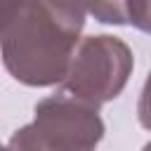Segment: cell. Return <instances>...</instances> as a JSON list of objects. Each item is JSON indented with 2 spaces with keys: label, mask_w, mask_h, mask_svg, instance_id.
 Returning <instances> with one entry per match:
<instances>
[{
  "label": "cell",
  "mask_w": 151,
  "mask_h": 151,
  "mask_svg": "<svg viewBox=\"0 0 151 151\" xmlns=\"http://www.w3.org/2000/svg\"><path fill=\"white\" fill-rule=\"evenodd\" d=\"M130 64H132V59L123 42L113 40L111 35L90 38L80 47V54L76 57V64L68 71L66 87L73 92V97H78L80 90L94 78V73H99L94 104H101L111 97H118V92L127 78Z\"/></svg>",
  "instance_id": "3957f363"
},
{
  "label": "cell",
  "mask_w": 151,
  "mask_h": 151,
  "mask_svg": "<svg viewBox=\"0 0 151 151\" xmlns=\"http://www.w3.org/2000/svg\"><path fill=\"white\" fill-rule=\"evenodd\" d=\"M125 12L132 17V24H137L144 31H151V5H127Z\"/></svg>",
  "instance_id": "277c9868"
},
{
  "label": "cell",
  "mask_w": 151,
  "mask_h": 151,
  "mask_svg": "<svg viewBox=\"0 0 151 151\" xmlns=\"http://www.w3.org/2000/svg\"><path fill=\"white\" fill-rule=\"evenodd\" d=\"M144 151H151V144H146V146H144Z\"/></svg>",
  "instance_id": "8992f818"
},
{
  "label": "cell",
  "mask_w": 151,
  "mask_h": 151,
  "mask_svg": "<svg viewBox=\"0 0 151 151\" xmlns=\"http://www.w3.org/2000/svg\"><path fill=\"white\" fill-rule=\"evenodd\" d=\"M139 120H142V125L151 127V76H149L146 87H144V94H142V104H139Z\"/></svg>",
  "instance_id": "5b68a950"
},
{
  "label": "cell",
  "mask_w": 151,
  "mask_h": 151,
  "mask_svg": "<svg viewBox=\"0 0 151 151\" xmlns=\"http://www.w3.org/2000/svg\"><path fill=\"white\" fill-rule=\"evenodd\" d=\"M104 125L90 106L64 94L45 99L35 106V120L19 130L12 151H92Z\"/></svg>",
  "instance_id": "7a4b0ae2"
},
{
  "label": "cell",
  "mask_w": 151,
  "mask_h": 151,
  "mask_svg": "<svg viewBox=\"0 0 151 151\" xmlns=\"http://www.w3.org/2000/svg\"><path fill=\"white\" fill-rule=\"evenodd\" d=\"M80 26L83 7L76 5H2L5 64L24 83H57L68 76V57Z\"/></svg>",
  "instance_id": "6da1fadb"
},
{
  "label": "cell",
  "mask_w": 151,
  "mask_h": 151,
  "mask_svg": "<svg viewBox=\"0 0 151 151\" xmlns=\"http://www.w3.org/2000/svg\"><path fill=\"white\" fill-rule=\"evenodd\" d=\"M0 151H12V149H2V146H0Z\"/></svg>",
  "instance_id": "52a82bcc"
}]
</instances>
